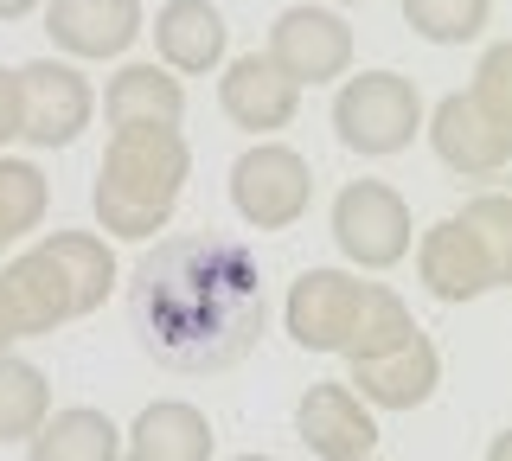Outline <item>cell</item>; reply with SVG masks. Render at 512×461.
I'll list each match as a JSON object with an SVG mask.
<instances>
[{
  "instance_id": "6da1fadb",
  "label": "cell",
  "mask_w": 512,
  "mask_h": 461,
  "mask_svg": "<svg viewBox=\"0 0 512 461\" xmlns=\"http://www.w3.org/2000/svg\"><path fill=\"white\" fill-rule=\"evenodd\" d=\"M128 327L141 353L180 378L231 372L269 327L256 250L224 231L154 237L128 269Z\"/></svg>"
},
{
  "instance_id": "7a4b0ae2",
  "label": "cell",
  "mask_w": 512,
  "mask_h": 461,
  "mask_svg": "<svg viewBox=\"0 0 512 461\" xmlns=\"http://www.w3.org/2000/svg\"><path fill=\"white\" fill-rule=\"evenodd\" d=\"M116 282H122L116 250L96 231H52L45 244H32L26 257L0 269V353L96 314Z\"/></svg>"
},
{
  "instance_id": "3957f363",
  "label": "cell",
  "mask_w": 512,
  "mask_h": 461,
  "mask_svg": "<svg viewBox=\"0 0 512 461\" xmlns=\"http://www.w3.org/2000/svg\"><path fill=\"white\" fill-rule=\"evenodd\" d=\"M192 180V148L180 129H160V122H135V129H109L103 167H96L90 205L96 225L109 237H141L167 231V218L180 212V193Z\"/></svg>"
},
{
  "instance_id": "277c9868",
  "label": "cell",
  "mask_w": 512,
  "mask_h": 461,
  "mask_svg": "<svg viewBox=\"0 0 512 461\" xmlns=\"http://www.w3.org/2000/svg\"><path fill=\"white\" fill-rule=\"evenodd\" d=\"M282 327L301 353H378L391 346L397 333L416 327L410 301L384 282H359L346 269H301L288 282V301H282Z\"/></svg>"
},
{
  "instance_id": "5b68a950",
  "label": "cell",
  "mask_w": 512,
  "mask_h": 461,
  "mask_svg": "<svg viewBox=\"0 0 512 461\" xmlns=\"http://www.w3.org/2000/svg\"><path fill=\"white\" fill-rule=\"evenodd\" d=\"M416 276L436 301H480L512 276V205L500 193L468 199L455 218H436L416 237Z\"/></svg>"
},
{
  "instance_id": "8992f818",
  "label": "cell",
  "mask_w": 512,
  "mask_h": 461,
  "mask_svg": "<svg viewBox=\"0 0 512 461\" xmlns=\"http://www.w3.org/2000/svg\"><path fill=\"white\" fill-rule=\"evenodd\" d=\"M333 135L359 161L404 154L423 135V97L404 71H359L333 90Z\"/></svg>"
},
{
  "instance_id": "52a82bcc",
  "label": "cell",
  "mask_w": 512,
  "mask_h": 461,
  "mask_svg": "<svg viewBox=\"0 0 512 461\" xmlns=\"http://www.w3.org/2000/svg\"><path fill=\"white\" fill-rule=\"evenodd\" d=\"M314 205V167L288 141H250L231 161V212L250 231H288Z\"/></svg>"
},
{
  "instance_id": "ba28073f",
  "label": "cell",
  "mask_w": 512,
  "mask_h": 461,
  "mask_svg": "<svg viewBox=\"0 0 512 461\" xmlns=\"http://www.w3.org/2000/svg\"><path fill=\"white\" fill-rule=\"evenodd\" d=\"M333 244L359 269H397L410 257V205L384 180H352L333 199Z\"/></svg>"
},
{
  "instance_id": "9c48e42d",
  "label": "cell",
  "mask_w": 512,
  "mask_h": 461,
  "mask_svg": "<svg viewBox=\"0 0 512 461\" xmlns=\"http://www.w3.org/2000/svg\"><path fill=\"white\" fill-rule=\"evenodd\" d=\"M20 77V141L26 148H71L96 116L90 77L64 58H32L13 71Z\"/></svg>"
},
{
  "instance_id": "30bf717a",
  "label": "cell",
  "mask_w": 512,
  "mask_h": 461,
  "mask_svg": "<svg viewBox=\"0 0 512 461\" xmlns=\"http://www.w3.org/2000/svg\"><path fill=\"white\" fill-rule=\"evenodd\" d=\"M346 365H352L346 391L359 397V404H372V410H423L429 397H436V385H442L436 340H429L423 327L397 333L391 346L359 353V359H346Z\"/></svg>"
},
{
  "instance_id": "8fae6325",
  "label": "cell",
  "mask_w": 512,
  "mask_h": 461,
  "mask_svg": "<svg viewBox=\"0 0 512 461\" xmlns=\"http://www.w3.org/2000/svg\"><path fill=\"white\" fill-rule=\"evenodd\" d=\"M269 65H276L288 84H333V77L352 71V26L333 7H282L276 26H269Z\"/></svg>"
},
{
  "instance_id": "7c38bea8",
  "label": "cell",
  "mask_w": 512,
  "mask_h": 461,
  "mask_svg": "<svg viewBox=\"0 0 512 461\" xmlns=\"http://www.w3.org/2000/svg\"><path fill=\"white\" fill-rule=\"evenodd\" d=\"M423 129H429L436 161L448 173H461V180H500L506 161H512V129H493V122L468 103V90L442 97L436 109H429Z\"/></svg>"
},
{
  "instance_id": "4fadbf2b",
  "label": "cell",
  "mask_w": 512,
  "mask_h": 461,
  "mask_svg": "<svg viewBox=\"0 0 512 461\" xmlns=\"http://www.w3.org/2000/svg\"><path fill=\"white\" fill-rule=\"evenodd\" d=\"M295 436L308 442V455L320 461H365L378 455V417L372 404H359L346 385H308L295 404Z\"/></svg>"
},
{
  "instance_id": "5bb4252c",
  "label": "cell",
  "mask_w": 512,
  "mask_h": 461,
  "mask_svg": "<svg viewBox=\"0 0 512 461\" xmlns=\"http://www.w3.org/2000/svg\"><path fill=\"white\" fill-rule=\"evenodd\" d=\"M45 33L71 58H122L148 33V13H141V0H52Z\"/></svg>"
},
{
  "instance_id": "9a60e30c",
  "label": "cell",
  "mask_w": 512,
  "mask_h": 461,
  "mask_svg": "<svg viewBox=\"0 0 512 461\" xmlns=\"http://www.w3.org/2000/svg\"><path fill=\"white\" fill-rule=\"evenodd\" d=\"M218 109L250 135H276L295 122L301 109V84L269 65L263 52H244V58H224V77H218Z\"/></svg>"
},
{
  "instance_id": "2e32d148",
  "label": "cell",
  "mask_w": 512,
  "mask_h": 461,
  "mask_svg": "<svg viewBox=\"0 0 512 461\" xmlns=\"http://www.w3.org/2000/svg\"><path fill=\"white\" fill-rule=\"evenodd\" d=\"M212 417L186 397H154L122 436V461H212Z\"/></svg>"
},
{
  "instance_id": "e0dca14e",
  "label": "cell",
  "mask_w": 512,
  "mask_h": 461,
  "mask_svg": "<svg viewBox=\"0 0 512 461\" xmlns=\"http://www.w3.org/2000/svg\"><path fill=\"white\" fill-rule=\"evenodd\" d=\"M224 45H231V26H224V13L212 0H167L154 13V52L167 71H186V77L218 71Z\"/></svg>"
},
{
  "instance_id": "ac0fdd59",
  "label": "cell",
  "mask_w": 512,
  "mask_h": 461,
  "mask_svg": "<svg viewBox=\"0 0 512 461\" xmlns=\"http://www.w3.org/2000/svg\"><path fill=\"white\" fill-rule=\"evenodd\" d=\"M103 116L109 129H135V122H160V129H180L186 116V90L167 65H122L103 84Z\"/></svg>"
},
{
  "instance_id": "d6986e66",
  "label": "cell",
  "mask_w": 512,
  "mask_h": 461,
  "mask_svg": "<svg viewBox=\"0 0 512 461\" xmlns=\"http://www.w3.org/2000/svg\"><path fill=\"white\" fill-rule=\"evenodd\" d=\"M26 461H122V429L96 404L52 410V417L26 436Z\"/></svg>"
},
{
  "instance_id": "ffe728a7",
  "label": "cell",
  "mask_w": 512,
  "mask_h": 461,
  "mask_svg": "<svg viewBox=\"0 0 512 461\" xmlns=\"http://www.w3.org/2000/svg\"><path fill=\"white\" fill-rule=\"evenodd\" d=\"M52 417V385L32 359L0 353V442H26L32 429Z\"/></svg>"
},
{
  "instance_id": "44dd1931",
  "label": "cell",
  "mask_w": 512,
  "mask_h": 461,
  "mask_svg": "<svg viewBox=\"0 0 512 461\" xmlns=\"http://www.w3.org/2000/svg\"><path fill=\"white\" fill-rule=\"evenodd\" d=\"M404 26L429 45H474L493 26V0H404Z\"/></svg>"
},
{
  "instance_id": "7402d4cb",
  "label": "cell",
  "mask_w": 512,
  "mask_h": 461,
  "mask_svg": "<svg viewBox=\"0 0 512 461\" xmlns=\"http://www.w3.org/2000/svg\"><path fill=\"white\" fill-rule=\"evenodd\" d=\"M45 199H52V186H45V173L32 161H13V154H0V237H26L39 231L45 218Z\"/></svg>"
},
{
  "instance_id": "603a6c76",
  "label": "cell",
  "mask_w": 512,
  "mask_h": 461,
  "mask_svg": "<svg viewBox=\"0 0 512 461\" xmlns=\"http://www.w3.org/2000/svg\"><path fill=\"white\" fill-rule=\"evenodd\" d=\"M468 103L480 116L493 122V129H512V45H487V58H480L474 84H468Z\"/></svg>"
},
{
  "instance_id": "cb8c5ba5",
  "label": "cell",
  "mask_w": 512,
  "mask_h": 461,
  "mask_svg": "<svg viewBox=\"0 0 512 461\" xmlns=\"http://www.w3.org/2000/svg\"><path fill=\"white\" fill-rule=\"evenodd\" d=\"M20 141V77L0 71V148Z\"/></svg>"
},
{
  "instance_id": "d4e9b609",
  "label": "cell",
  "mask_w": 512,
  "mask_h": 461,
  "mask_svg": "<svg viewBox=\"0 0 512 461\" xmlns=\"http://www.w3.org/2000/svg\"><path fill=\"white\" fill-rule=\"evenodd\" d=\"M32 7H39V0H0V20H26Z\"/></svg>"
},
{
  "instance_id": "484cf974",
  "label": "cell",
  "mask_w": 512,
  "mask_h": 461,
  "mask_svg": "<svg viewBox=\"0 0 512 461\" xmlns=\"http://www.w3.org/2000/svg\"><path fill=\"white\" fill-rule=\"evenodd\" d=\"M487 461H506V436H500V442H493V455H487Z\"/></svg>"
},
{
  "instance_id": "4316f807",
  "label": "cell",
  "mask_w": 512,
  "mask_h": 461,
  "mask_svg": "<svg viewBox=\"0 0 512 461\" xmlns=\"http://www.w3.org/2000/svg\"><path fill=\"white\" fill-rule=\"evenodd\" d=\"M231 461H276V455H231Z\"/></svg>"
},
{
  "instance_id": "83f0119b",
  "label": "cell",
  "mask_w": 512,
  "mask_h": 461,
  "mask_svg": "<svg viewBox=\"0 0 512 461\" xmlns=\"http://www.w3.org/2000/svg\"><path fill=\"white\" fill-rule=\"evenodd\" d=\"M0 250H7V237H0Z\"/></svg>"
},
{
  "instance_id": "f1b7e54d",
  "label": "cell",
  "mask_w": 512,
  "mask_h": 461,
  "mask_svg": "<svg viewBox=\"0 0 512 461\" xmlns=\"http://www.w3.org/2000/svg\"><path fill=\"white\" fill-rule=\"evenodd\" d=\"M340 7H352V0H340Z\"/></svg>"
},
{
  "instance_id": "f546056e",
  "label": "cell",
  "mask_w": 512,
  "mask_h": 461,
  "mask_svg": "<svg viewBox=\"0 0 512 461\" xmlns=\"http://www.w3.org/2000/svg\"><path fill=\"white\" fill-rule=\"evenodd\" d=\"M365 461H378V455H365Z\"/></svg>"
}]
</instances>
